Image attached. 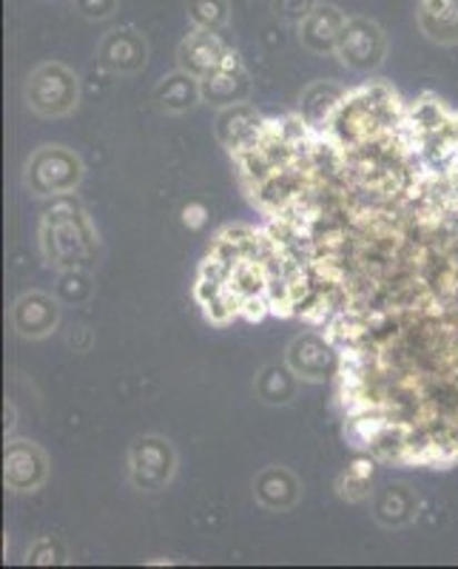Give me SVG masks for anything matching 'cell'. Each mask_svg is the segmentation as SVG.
<instances>
[{"instance_id": "9c48e42d", "label": "cell", "mask_w": 458, "mask_h": 569, "mask_svg": "<svg viewBox=\"0 0 458 569\" xmlns=\"http://www.w3.org/2000/svg\"><path fill=\"white\" fill-rule=\"evenodd\" d=\"M49 456L29 439H9L3 453V481L12 492H38L49 481Z\"/></svg>"}, {"instance_id": "7a4b0ae2", "label": "cell", "mask_w": 458, "mask_h": 569, "mask_svg": "<svg viewBox=\"0 0 458 569\" xmlns=\"http://www.w3.org/2000/svg\"><path fill=\"white\" fill-rule=\"evenodd\" d=\"M86 177V166L78 151L66 146H40L23 166V186L40 200L71 197Z\"/></svg>"}, {"instance_id": "52a82bcc", "label": "cell", "mask_w": 458, "mask_h": 569, "mask_svg": "<svg viewBox=\"0 0 458 569\" xmlns=\"http://www.w3.org/2000/svg\"><path fill=\"white\" fill-rule=\"evenodd\" d=\"M285 362L291 365L302 382L310 385H322L339 376V350L325 333H319V328L293 337L285 350Z\"/></svg>"}, {"instance_id": "603a6c76", "label": "cell", "mask_w": 458, "mask_h": 569, "mask_svg": "<svg viewBox=\"0 0 458 569\" xmlns=\"http://www.w3.org/2000/svg\"><path fill=\"white\" fill-rule=\"evenodd\" d=\"M29 563L34 567H54V563H69V550L66 543L54 536H43L29 547Z\"/></svg>"}, {"instance_id": "9a60e30c", "label": "cell", "mask_w": 458, "mask_h": 569, "mask_svg": "<svg viewBox=\"0 0 458 569\" xmlns=\"http://www.w3.org/2000/svg\"><path fill=\"white\" fill-rule=\"evenodd\" d=\"M416 23L436 46L458 43V0H419Z\"/></svg>"}, {"instance_id": "2e32d148", "label": "cell", "mask_w": 458, "mask_h": 569, "mask_svg": "<svg viewBox=\"0 0 458 569\" xmlns=\"http://www.w3.org/2000/svg\"><path fill=\"white\" fill-rule=\"evenodd\" d=\"M155 103L166 114H186L197 103H202L200 80L191 78L188 71L177 69L175 74H168L155 86Z\"/></svg>"}, {"instance_id": "7402d4cb", "label": "cell", "mask_w": 458, "mask_h": 569, "mask_svg": "<svg viewBox=\"0 0 458 569\" xmlns=\"http://www.w3.org/2000/svg\"><path fill=\"white\" fill-rule=\"evenodd\" d=\"M91 277L86 268H74V271H63L60 273V284H58V299L63 305H80L91 297Z\"/></svg>"}, {"instance_id": "d6986e66", "label": "cell", "mask_w": 458, "mask_h": 569, "mask_svg": "<svg viewBox=\"0 0 458 569\" xmlns=\"http://www.w3.org/2000/svg\"><path fill=\"white\" fill-rule=\"evenodd\" d=\"M348 94V89L339 83H330V80H317L302 91V103H299V114L308 120L310 126H325L333 109L342 103V98Z\"/></svg>"}, {"instance_id": "e0dca14e", "label": "cell", "mask_w": 458, "mask_h": 569, "mask_svg": "<svg viewBox=\"0 0 458 569\" xmlns=\"http://www.w3.org/2000/svg\"><path fill=\"white\" fill-rule=\"evenodd\" d=\"M299 385H302V379L293 373L291 365L271 362L259 370L253 390H257V399L268 405V408H285V405H291L297 399Z\"/></svg>"}, {"instance_id": "ac0fdd59", "label": "cell", "mask_w": 458, "mask_h": 569, "mask_svg": "<svg viewBox=\"0 0 458 569\" xmlns=\"http://www.w3.org/2000/svg\"><path fill=\"white\" fill-rule=\"evenodd\" d=\"M200 86L202 103L213 106V109H231V106L248 103V98H251V74H248L246 63L231 71H222L211 80H202Z\"/></svg>"}, {"instance_id": "44dd1931", "label": "cell", "mask_w": 458, "mask_h": 569, "mask_svg": "<svg viewBox=\"0 0 458 569\" xmlns=\"http://www.w3.org/2000/svg\"><path fill=\"white\" fill-rule=\"evenodd\" d=\"M374 456L368 459H356L348 470L342 472V479L336 485L339 498L350 501V505H359V501H368L370 498V481H374Z\"/></svg>"}, {"instance_id": "ba28073f", "label": "cell", "mask_w": 458, "mask_h": 569, "mask_svg": "<svg viewBox=\"0 0 458 569\" xmlns=\"http://www.w3.org/2000/svg\"><path fill=\"white\" fill-rule=\"evenodd\" d=\"M149 40L137 27H114L100 38L98 66L117 78H131L149 66Z\"/></svg>"}, {"instance_id": "5b68a950", "label": "cell", "mask_w": 458, "mask_h": 569, "mask_svg": "<svg viewBox=\"0 0 458 569\" xmlns=\"http://www.w3.org/2000/svg\"><path fill=\"white\" fill-rule=\"evenodd\" d=\"M242 66V58L231 43L220 38V32H206V29H191L177 46V69L188 71L191 78L211 80L222 71H231Z\"/></svg>"}, {"instance_id": "30bf717a", "label": "cell", "mask_w": 458, "mask_h": 569, "mask_svg": "<svg viewBox=\"0 0 458 569\" xmlns=\"http://www.w3.org/2000/svg\"><path fill=\"white\" fill-rule=\"evenodd\" d=\"M60 317H63V302L46 291H29L18 297L12 305V313H9L14 333L20 339H29V342L52 337L60 328Z\"/></svg>"}, {"instance_id": "4fadbf2b", "label": "cell", "mask_w": 458, "mask_h": 569, "mask_svg": "<svg viewBox=\"0 0 458 569\" xmlns=\"http://www.w3.org/2000/svg\"><path fill=\"white\" fill-rule=\"evenodd\" d=\"M345 23H348V14L342 9L319 0V7L299 23V43L310 54H336Z\"/></svg>"}, {"instance_id": "8fae6325", "label": "cell", "mask_w": 458, "mask_h": 569, "mask_svg": "<svg viewBox=\"0 0 458 569\" xmlns=\"http://www.w3.org/2000/svg\"><path fill=\"white\" fill-rule=\"evenodd\" d=\"M421 498L405 481H388L370 496V512H374L376 525L388 527V530H399V527L414 525L419 518Z\"/></svg>"}, {"instance_id": "8992f818", "label": "cell", "mask_w": 458, "mask_h": 569, "mask_svg": "<svg viewBox=\"0 0 458 569\" xmlns=\"http://www.w3.org/2000/svg\"><path fill=\"white\" fill-rule=\"evenodd\" d=\"M336 58L350 71L370 74L388 58V34L376 20L361 18V14L348 18L339 46H336Z\"/></svg>"}, {"instance_id": "d4e9b609", "label": "cell", "mask_w": 458, "mask_h": 569, "mask_svg": "<svg viewBox=\"0 0 458 569\" xmlns=\"http://www.w3.org/2000/svg\"><path fill=\"white\" fill-rule=\"evenodd\" d=\"M71 7L83 20L100 23V20L114 18V12L120 9V0H71Z\"/></svg>"}, {"instance_id": "cb8c5ba5", "label": "cell", "mask_w": 458, "mask_h": 569, "mask_svg": "<svg viewBox=\"0 0 458 569\" xmlns=\"http://www.w3.org/2000/svg\"><path fill=\"white\" fill-rule=\"evenodd\" d=\"M317 7L319 0H271V12L285 23H293V27H299Z\"/></svg>"}, {"instance_id": "5bb4252c", "label": "cell", "mask_w": 458, "mask_h": 569, "mask_svg": "<svg viewBox=\"0 0 458 569\" xmlns=\"http://www.w3.org/2000/svg\"><path fill=\"white\" fill-rule=\"evenodd\" d=\"M262 123H265V117L259 114L253 106L239 103V106H231V109H220L217 126H213V134H217L222 149H226L228 154H233V151L248 146V142L259 134Z\"/></svg>"}, {"instance_id": "277c9868", "label": "cell", "mask_w": 458, "mask_h": 569, "mask_svg": "<svg viewBox=\"0 0 458 569\" xmlns=\"http://www.w3.org/2000/svg\"><path fill=\"white\" fill-rule=\"evenodd\" d=\"M177 450L166 436H137L129 447V481L140 492L166 490L177 476Z\"/></svg>"}, {"instance_id": "ffe728a7", "label": "cell", "mask_w": 458, "mask_h": 569, "mask_svg": "<svg viewBox=\"0 0 458 569\" xmlns=\"http://www.w3.org/2000/svg\"><path fill=\"white\" fill-rule=\"evenodd\" d=\"M186 14L191 29L222 32L231 20V3L228 0H188Z\"/></svg>"}, {"instance_id": "7c38bea8", "label": "cell", "mask_w": 458, "mask_h": 569, "mask_svg": "<svg viewBox=\"0 0 458 569\" xmlns=\"http://www.w3.org/2000/svg\"><path fill=\"white\" fill-rule=\"evenodd\" d=\"M302 481L293 470L279 465H268L253 476V498L265 510L285 512L302 501Z\"/></svg>"}, {"instance_id": "3957f363", "label": "cell", "mask_w": 458, "mask_h": 569, "mask_svg": "<svg viewBox=\"0 0 458 569\" xmlns=\"http://www.w3.org/2000/svg\"><path fill=\"white\" fill-rule=\"evenodd\" d=\"M23 100H27L29 111L43 120L69 117L80 103V78L58 60L40 63L29 71L27 83H23Z\"/></svg>"}, {"instance_id": "6da1fadb", "label": "cell", "mask_w": 458, "mask_h": 569, "mask_svg": "<svg viewBox=\"0 0 458 569\" xmlns=\"http://www.w3.org/2000/svg\"><path fill=\"white\" fill-rule=\"evenodd\" d=\"M40 253L54 271H89L100 257V233L86 208L71 197H60L40 220Z\"/></svg>"}]
</instances>
